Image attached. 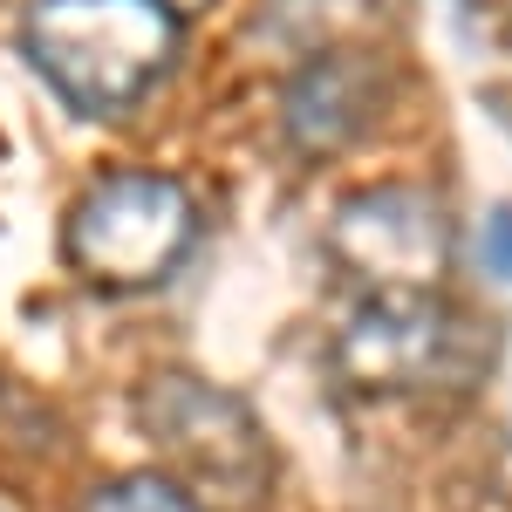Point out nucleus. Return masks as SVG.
<instances>
[{"label":"nucleus","instance_id":"1a4fd4ad","mask_svg":"<svg viewBox=\"0 0 512 512\" xmlns=\"http://www.w3.org/2000/svg\"><path fill=\"white\" fill-rule=\"evenodd\" d=\"M478 260H485V274L492 280H512V212H485V226H478Z\"/></svg>","mask_w":512,"mask_h":512},{"label":"nucleus","instance_id":"423d86ee","mask_svg":"<svg viewBox=\"0 0 512 512\" xmlns=\"http://www.w3.org/2000/svg\"><path fill=\"white\" fill-rule=\"evenodd\" d=\"M390 89H396L390 62L376 48H362V41H335V48L301 55L287 89H280V137H287V151L308 164L355 151L376 130V117L390 110Z\"/></svg>","mask_w":512,"mask_h":512},{"label":"nucleus","instance_id":"7ed1b4c3","mask_svg":"<svg viewBox=\"0 0 512 512\" xmlns=\"http://www.w3.org/2000/svg\"><path fill=\"white\" fill-rule=\"evenodd\" d=\"M137 424L151 437V451L164 458L171 485H185L198 506L219 512H246L267 478H274V451L260 417L219 383H198V376H151L137 390Z\"/></svg>","mask_w":512,"mask_h":512},{"label":"nucleus","instance_id":"9d476101","mask_svg":"<svg viewBox=\"0 0 512 512\" xmlns=\"http://www.w3.org/2000/svg\"><path fill=\"white\" fill-rule=\"evenodd\" d=\"M164 7H171V14H185V21H192V14H205V7H212V0H164Z\"/></svg>","mask_w":512,"mask_h":512},{"label":"nucleus","instance_id":"6e6552de","mask_svg":"<svg viewBox=\"0 0 512 512\" xmlns=\"http://www.w3.org/2000/svg\"><path fill=\"white\" fill-rule=\"evenodd\" d=\"M89 512H205V506H198L185 485H171V478H158V472H137V478L103 485V492L89 499Z\"/></svg>","mask_w":512,"mask_h":512},{"label":"nucleus","instance_id":"f03ea898","mask_svg":"<svg viewBox=\"0 0 512 512\" xmlns=\"http://www.w3.org/2000/svg\"><path fill=\"white\" fill-rule=\"evenodd\" d=\"M198 239V205L164 171H103L69 205L62 260L103 294H137L185 267Z\"/></svg>","mask_w":512,"mask_h":512},{"label":"nucleus","instance_id":"f8f14e48","mask_svg":"<svg viewBox=\"0 0 512 512\" xmlns=\"http://www.w3.org/2000/svg\"><path fill=\"white\" fill-rule=\"evenodd\" d=\"M506 123H512V110H506Z\"/></svg>","mask_w":512,"mask_h":512},{"label":"nucleus","instance_id":"0eeeda50","mask_svg":"<svg viewBox=\"0 0 512 512\" xmlns=\"http://www.w3.org/2000/svg\"><path fill=\"white\" fill-rule=\"evenodd\" d=\"M362 28H369V7H328V0H274V14H267V35H280L294 55L355 41Z\"/></svg>","mask_w":512,"mask_h":512},{"label":"nucleus","instance_id":"9b49d317","mask_svg":"<svg viewBox=\"0 0 512 512\" xmlns=\"http://www.w3.org/2000/svg\"><path fill=\"white\" fill-rule=\"evenodd\" d=\"M465 7H512V0H465Z\"/></svg>","mask_w":512,"mask_h":512},{"label":"nucleus","instance_id":"39448f33","mask_svg":"<svg viewBox=\"0 0 512 512\" xmlns=\"http://www.w3.org/2000/svg\"><path fill=\"white\" fill-rule=\"evenodd\" d=\"M328 260L362 294H431L451 274V212L424 185L349 192L328 219Z\"/></svg>","mask_w":512,"mask_h":512},{"label":"nucleus","instance_id":"20e7f679","mask_svg":"<svg viewBox=\"0 0 512 512\" xmlns=\"http://www.w3.org/2000/svg\"><path fill=\"white\" fill-rule=\"evenodd\" d=\"M485 321L431 294H362V308L335 335V376L355 396H417V390H465L485 362Z\"/></svg>","mask_w":512,"mask_h":512},{"label":"nucleus","instance_id":"f257e3e1","mask_svg":"<svg viewBox=\"0 0 512 512\" xmlns=\"http://www.w3.org/2000/svg\"><path fill=\"white\" fill-rule=\"evenodd\" d=\"M185 48V14L164 0H35L21 55L76 117H130Z\"/></svg>","mask_w":512,"mask_h":512}]
</instances>
